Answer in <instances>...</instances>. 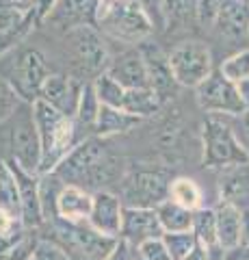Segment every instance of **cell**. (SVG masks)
Segmentation results:
<instances>
[{"instance_id":"obj_32","label":"cell","mask_w":249,"mask_h":260,"mask_svg":"<svg viewBox=\"0 0 249 260\" xmlns=\"http://www.w3.org/2000/svg\"><path fill=\"white\" fill-rule=\"evenodd\" d=\"M169 198L191 210H197L202 206V189L191 178H173L169 182Z\"/></svg>"},{"instance_id":"obj_19","label":"cell","mask_w":249,"mask_h":260,"mask_svg":"<svg viewBox=\"0 0 249 260\" xmlns=\"http://www.w3.org/2000/svg\"><path fill=\"white\" fill-rule=\"evenodd\" d=\"M106 72L117 83H122L126 89L150 87L148 68H146V61H143V54L139 48H136V50L122 52L119 56H115V59H111V65Z\"/></svg>"},{"instance_id":"obj_40","label":"cell","mask_w":249,"mask_h":260,"mask_svg":"<svg viewBox=\"0 0 249 260\" xmlns=\"http://www.w3.org/2000/svg\"><path fill=\"white\" fill-rule=\"evenodd\" d=\"M136 249H139V254L146 260H173L163 239H150L146 243H141Z\"/></svg>"},{"instance_id":"obj_13","label":"cell","mask_w":249,"mask_h":260,"mask_svg":"<svg viewBox=\"0 0 249 260\" xmlns=\"http://www.w3.org/2000/svg\"><path fill=\"white\" fill-rule=\"evenodd\" d=\"M139 50L143 54V61H146L148 68V76H150V87L158 93V98L163 100V104L167 100H171L178 91V80H175L171 65H169V54H165L160 50V46L150 44L148 39L143 44H139Z\"/></svg>"},{"instance_id":"obj_48","label":"cell","mask_w":249,"mask_h":260,"mask_svg":"<svg viewBox=\"0 0 249 260\" xmlns=\"http://www.w3.org/2000/svg\"><path fill=\"white\" fill-rule=\"evenodd\" d=\"M236 87H238V93H240V100H243L245 109L249 111V78H245V80H240V83H236Z\"/></svg>"},{"instance_id":"obj_39","label":"cell","mask_w":249,"mask_h":260,"mask_svg":"<svg viewBox=\"0 0 249 260\" xmlns=\"http://www.w3.org/2000/svg\"><path fill=\"white\" fill-rule=\"evenodd\" d=\"M30 260H69V256L54 241L42 237V239H39V243H37V247L33 251V258H30Z\"/></svg>"},{"instance_id":"obj_9","label":"cell","mask_w":249,"mask_h":260,"mask_svg":"<svg viewBox=\"0 0 249 260\" xmlns=\"http://www.w3.org/2000/svg\"><path fill=\"white\" fill-rule=\"evenodd\" d=\"M197 104L206 115L215 113V115H232L238 117L247 111L243 100H240L236 83H232L228 76H223L221 70H215L210 76L199 87H195Z\"/></svg>"},{"instance_id":"obj_7","label":"cell","mask_w":249,"mask_h":260,"mask_svg":"<svg viewBox=\"0 0 249 260\" xmlns=\"http://www.w3.org/2000/svg\"><path fill=\"white\" fill-rule=\"evenodd\" d=\"M50 76L44 54L35 48H24L15 54L13 63L5 72V83L9 85L22 102L33 104L42 98V89L46 78Z\"/></svg>"},{"instance_id":"obj_6","label":"cell","mask_w":249,"mask_h":260,"mask_svg":"<svg viewBox=\"0 0 249 260\" xmlns=\"http://www.w3.org/2000/svg\"><path fill=\"white\" fill-rule=\"evenodd\" d=\"M7 124H9L7 141H9L11 156L5 158H13L26 172L39 174V169H42V139H39L33 104L20 102V107L13 111Z\"/></svg>"},{"instance_id":"obj_35","label":"cell","mask_w":249,"mask_h":260,"mask_svg":"<svg viewBox=\"0 0 249 260\" xmlns=\"http://www.w3.org/2000/svg\"><path fill=\"white\" fill-rule=\"evenodd\" d=\"M167 22H195L197 0H167Z\"/></svg>"},{"instance_id":"obj_26","label":"cell","mask_w":249,"mask_h":260,"mask_svg":"<svg viewBox=\"0 0 249 260\" xmlns=\"http://www.w3.org/2000/svg\"><path fill=\"white\" fill-rule=\"evenodd\" d=\"M163 107V100L158 98V93L152 87H141V89H126L124 98V107L128 113L139 115L141 119H146L150 115L158 113V109Z\"/></svg>"},{"instance_id":"obj_30","label":"cell","mask_w":249,"mask_h":260,"mask_svg":"<svg viewBox=\"0 0 249 260\" xmlns=\"http://www.w3.org/2000/svg\"><path fill=\"white\" fill-rule=\"evenodd\" d=\"M193 232H195L197 241L204 247H212L219 243V234H217V213L215 208L199 206L193 213Z\"/></svg>"},{"instance_id":"obj_4","label":"cell","mask_w":249,"mask_h":260,"mask_svg":"<svg viewBox=\"0 0 249 260\" xmlns=\"http://www.w3.org/2000/svg\"><path fill=\"white\" fill-rule=\"evenodd\" d=\"M204 165L212 169H226L232 165L249 162V152L240 141L236 121L232 115L208 113L202 126Z\"/></svg>"},{"instance_id":"obj_12","label":"cell","mask_w":249,"mask_h":260,"mask_svg":"<svg viewBox=\"0 0 249 260\" xmlns=\"http://www.w3.org/2000/svg\"><path fill=\"white\" fill-rule=\"evenodd\" d=\"M5 160L9 162L15 180H18L24 228H26V230H42L46 219H44V210H42V200H39V174L26 172V169L20 167L13 158H5Z\"/></svg>"},{"instance_id":"obj_46","label":"cell","mask_w":249,"mask_h":260,"mask_svg":"<svg viewBox=\"0 0 249 260\" xmlns=\"http://www.w3.org/2000/svg\"><path fill=\"white\" fill-rule=\"evenodd\" d=\"M184 260H208V251H206V247L202 245V243H197V245L193 247V251Z\"/></svg>"},{"instance_id":"obj_8","label":"cell","mask_w":249,"mask_h":260,"mask_svg":"<svg viewBox=\"0 0 249 260\" xmlns=\"http://www.w3.org/2000/svg\"><path fill=\"white\" fill-rule=\"evenodd\" d=\"M169 65L180 87H199L215 72L212 52L202 42H182L169 52Z\"/></svg>"},{"instance_id":"obj_16","label":"cell","mask_w":249,"mask_h":260,"mask_svg":"<svg viewBox=\"0 0 249 260\" xmlns=\"http://www.w3.org/2000/svg\"><path fill=\"white\" fill-rule=\"evenodd\" d=\"M87 80H80L74 76H63V74H50L46 78L44 89H42V100L52 104L54 109H59L65 115H76L78 98L83 91Z\"/></svg>"},{"instance_id":"obj_14","label":"cell","mask_w":249,"mask_h":260,"mask_svg":"<svg viewBox=\"0 0 249 260\" xmlns=\"http://www.w3.org/2000/svg\"><path fill=\"white\" fill-rule=\"evenodd\" d=\"M163 225L156 208H143V206H126L124 208V223H122V237L132 247H139L141 243L150 239H163Z\"/></svg>"},{"instance_id":"obj_36","label":"cell","mask_w":249,"mask_h":260,"mask_svg":"<svg viewBox=\"0 0 249 260\" xmlns=\"http://www.w3.org/2000/svg\"><path fill=\"white\" fill-rule=\"evenodd\" d=\"M223 0H197V15H195V24L199 26H208V28H215V22H217V15H219Z\"/></svg>"},{"instance_id":"obj_45","label":"cell","mask_w":249,"mask_h":260,"mask_svg":"<svg viewBox=\"0 0 249 260\" xmlns=\"http://www.w3.org/2000/svg\"><path fill=\"white\" fill-rule=\"evenodd\" d=\"M240 245H249V206L243 208V230H240Z\"/></svg>"},{"instance_id":"obj_47","label":"cell","mask_w":249,"mask_h":260,"mask_svg":"<svg viewBox=\"0 0 249 260\" xmlns=\"http://www.w3.org/2000/svg\"><path fill=\"white\" fill-rule=\"evenodd\" d=\"M228 260H249V245H240L228 254Z\"/></svg>"},{"instance_id":"obj_28","label":"cell","mask_w":249,"mask_h":260,"mask_svg":"<svg viewBox=\"0 0 249 260\" xmlns=\"http://www.w3.org/2000/svg\"><path fill=\"white\" fill-rule=\"evenodd\" d=\"M100 109H102V102L98 93L93 89V83H85L83 91H80L78 98V107H76V126H83V128H89L91 133L95 130V121H98L100 115Z\"/></svg>"},{"instance_id":"obj_42","label":"cell","mask_w":249,"mask_h":260,"mask_svg":"<svg viewBox=\"0 0 249 260\" xmlns=\"http://www.w3.org/2000/svg\"><path fill=\"white\" fill-rule=\"evenodd\" d=\"M106 260H132V245H130L128 241L119 239L117 245H115V249L106 256Z\"/></svg>"},{"instance_id":"obj_11","label":"cell","mask_w":249,"mask_h":260,"mask_svg":"<svg viewBox=\"0 0 249 260\" xmlns=\"http://www.w3.org/2000/svg\"><path fill=\"white\" fill-rule=\"evenodd\" d=\"M67 35H69L72 48H74V54L78 59V65L87 74H91L95 78L98 74L109 70L111 56H109L106 46H104V39L100 35L98 26H91V24L76 26L67 30Z\"/></svg>"},{"instance_id":"obj_37","label":"cell","mask_w":249,"mask_h":260,"mask_svg":"<svg viewBox=\"0 0 249 260\" xmlns=\"http://www.w3.org/2000/svg\"><path fill=\"white\" fill-rule=\"evenodd\" d=\"M20 102L22 100L18 98V93L3 80V83H0V126L13 115V111L20 107Z\"/></svg>"},{"instance_id":"obj_3","label":"cell","mask_w":249,"mask_h":260,"mask_svg":"<svg viewBox=\"0 0 249 260\" xmlns=\"http://www.w3.org/2000/svg\"><path fill=\"white\" fill-rule=\"evenodd\" d=\"M42 230L44 239L57 243L69 260H106L119 241L98 232L89 221H67L61 217L44 223Z\"/></svg>"},{"instance_id":"obj_38","label":"cell","mask_w":249,"mask_h":260,"mask_svg":"<svg viewBox=\"0 0 249 260\" xmlns=\"http://www.w3.org/2000/svg\"><path fill=\"white\" fill-rule=\"evenodd\" d=\"M26 228H24L22 219L18 215H13L11 210H7L0 206V239H13L22 234Z\"/></svg>"},{"instance_id":"obj_34","label":"cell","mask_w":249,"mask_h":260,"mask_svg":"<svg viewBox=\"0 0 249 260\" xmlns=\"http://www.w3.org/2000/svg\"><path fill=\"white\" fill-rule=\"evenodd\" d=\"M219 70L223 72V76H228L232 80V83H240V80L249 78V48L228 56V59L219 65Z\"/></svg>"},{"instance_id":"obj_20","label":"cell","mask_w":249,"mask_h":260,"mask_svg":"<svg viewBox=\"0 0 249 260\" xmlns=\"http://www.w3.org/2000/svg\"><path fill=\"white\" fill-rule=\"evenodd\" d=\"M217 213V234L219 243L228 251L240 247V230H243V208L232 204V202L219 200V206L215 208Z\"/></svg>"},{"instance_id":"obj_29","label":"cell","mask_w":249,"mask_h":260,"mask_svg":"<svg viewBox=\"0 0 249 260\" xmlns=\"http://www.w3.org/2000/svg\"><path fill=\"white\" fill-rule=\"evenodd\" d=\"M0 206L11 210L13 215L22 219V206H20V191H18V180L11 172L9 162L0 156Z\"/></svg>"},{"instance_id":"obj_15","label":"cell","mask_w":249,"mask_h":260,"mask_svg":"<svg viewBox=\"0 0 249 260\" xmlns=\"http://www.w3.org/2000/svg\"><path fill=\"white\" fill-rule=\"evenodd\" d=\"M124 202L111 191H95L93 193V208L89 215V221L95 230L106 234V237L119 239L122 237V223H124Z\"/></svg>"},{"instance_id":"obj_44","label":"cell","mask_w":249,"mask_h":260,"mask_svg":"<svg viewBox=\"0 0 249 260\" xmlns=\"http://www.w3.org/2000/svg\"><path fill=\"white\" fill-rule=\"evenodd\" d=\"M20 42V37L18 35H9V32H0V59L15 48V44Z\"/></svg>"},{"instance_id":"obj_17","label":"cell","mask_w":249,"mask_h":260,"mask_svg":"<svg viewBox=\"0 0 249 260\" xmlns=\"http://www.w3.org/2000/svg\"><path fill=\"white\" fill-rule=\"evenodd\" d=\"M100 0H54L52 11L48 13V22L54 26L72 30L76 26H95Z\"/></svg>"},{"instance_id":"obj_22","label":"cell","mask_w":249,"mask_h":260,"mask_svg":"<svg viewBox=\"0 0 249 260\" xmlns=\"http://www.w3.org/2000/svg\"><path fill=\"white\" fill-rule=\"evenodd\" d=\"M93 208V193L78 184H65L59 195V217L67 221H87Z\"/></svg>"},{"instance_id":"obj_41","label":"cell","mask_w":249,"mask_h":260,"mask_svg":"<svg viewBox=\"0 0 249 260\" xmlns=\"http://www.w3.org/2000/svg\"><path fill=\"white\" fill-rule=\"evenodd\" d=\"M136 5L143 7V11L150 15V20L154 22V26L163 28L167 24V0H134Z\"/></svg>"},{"instance_id":"obj_33","label":"cell","mask_w":249,"mask_h":260,"mask_svg":"<svg viewBox=\"0 0 249 260\" xmlns=\"http://www.w3.org/2000/svg\"><path fill=\"white\" fill-rule=\"evenodd\" d=\"M163 241H165V245H167V249H169V254H171L173 260H184L193 251V247L199 243L193 230L165 232L163 234Z\"/></svg>"},{"instance_id":"obj_1","label":"cell","mask_w":249,"mask_h":260,"mask_svg":"<svg viewBox=\"0 0 249 260\" xmlns=\"http://www.w3.org/2000/svg\"><path fill=\"white\" fill-rule=\"evenodd\" d=\"M65 184H78L87 191H102L104 184L117 178V160L106 152L102 137H89L74 145L54 169Z\"/></svg>"},{"instance_id":"obj_21","label":"cell","mask_w":249,"mask_h":260,"mask_svg":"<svg viewBox=\"0 0 249 260\" xmlns=\"http://www.w3.org/2000/svg\"><path fill=\"white\" fill-rule=\"evenodd\" d=\"M219 195L223 202H232L240 208H247L245 204L249 202V162L221 169Z\"/></svg>"},{"instance_id":"obj_5","label":"cell","mask_w":249,"mask_h":260,"mask_svg":"<svg viewBox=\"0 0 249 260\" xmlns=\"http://www.w3.org/2000/svg\"><path fill=\"white\" fill-rule=\"evenodd\" d=\"M95 26L126 44H143L154 30V22L134 0H100Z\"/></svg>"},{"instance_id":"obj_31","label":"cell","mask_w":249,"mask_h":260,"mask_svg":"<svg viewBox=\"0 0 249 260\" xmlns=\"http://www.w3.org/2000/svg\"><path fill=\"white\" fill-rule=\"evenodd\" d=\"M91 83H93V89H95V93H98L102 104H106V107H117V109L124 107L126 87L122 83H117V80L111 76L109 72H102V74H98L91 80Z\"/></svg>"},{"instance_id":"obj_43","label":"cell","mask_w":249,"mask_h":260,"mask_svg":"<svg viewBox=\"0 0 249 260\" xmlns=\"http://www.w3.org/2000/svg\"><path fill=\"white\" fill-rule=\"evenodd\" d=\"M234 121H236V130H238L240 141L245 143V148H247V152H249V111H245L243 115L234 117Z\"/></svg>"},{"instance_id":"obj_24","label":"cell","mask_w":249,"mask_h":260,"mask_svg":"<svg viewBox=\"0 0 249 260\" xmlns=\"http://www.w3.org/2000/svg\"><path fill=\"white\" fill-rule=\"evenodd\" d=\"M65 189V182L57 172H44L39 174V200H42V210H44V219L54 221L59 219V195Z\"/></svg>"},{"instance_id":"obj_18","label":"cell","mask_w":249,"mask_h":260,"mask_svg":"<svg viewBox=\"0 0 249 260\" xmlns=\"http://www.w3.org/2000/svg\"><path fill=\"white\" fill-rule=\"evenodd\" d=\"M215 30L230 42L249 37V0H223Z\"/></svg>"},{"instance_id":"obj_10","label":"cell","mask_w":249,"mask_h":260,"mask_svg":"<svg viewBox=\"0 0 249 260\" xmlns=\"http://www.w3.org/2000/svg\"><path fill=\"white\" fill-rule=\"evenodd\" d=\"M169 178L163 172H150L139 169L124 178L122 202L124 206H143L156 208L160 202L169 198Z\"/></svg>"},{"instance_id":"obj_25","label":"cell","mask_w":249,"mask_h":260,"mask_svg":"<svg viewBox=\"0 0 249 260\" xmlns=\"http://www.w3.org/2000/svg\"><path fill=\"white\" fill-rule=\"evenodd\" d=\"M156 213L160 219V225H163L165 232H184V230H193V213L187 206L173 202L171 198H167L165 202H160L156 206Z\"/></svg>"},{"instance_id":"obj_2","label":"cell","mask_w":249,"mask_h":260,"mask_svg":"<svg viewBox=\"0 0 249 260\" xmlns=\"http://www.w3.org/2000/svg\"><path fill=\"white\" fill-rule=\"evenodd\" d=\"M33 113L39 130V139H42V169H39V174L54 172L59 167V162L78 143L76 119L54 109L52 104H48L42 98L33 102Z\"/></svg>"},{"instance_id":"obj_27","label":"cell","mask_w":249,"mask_h":260,"mask_svg":"<svg viewBox=\"0 0 249 260\" xmlns=\"http://www.w3.org/2000/svg\"><path fill=\"white\" fill-rule=\"evenodd\" d=\"M39 230H24L13 239H0V260H30L37 243Z\"/></svg>"},{"instance_id":"obj_23","label":"cell","mask_w":249,"mask_h":260,"mask_svg":"<svg viewBox=\"0 0 249 260\" xmlns=\"http://www.w3.org/2000/svg\"><path fill=\"white\" fill-rule=\"evenodd\" d=\"M141 121L143 119L139 115H132V113H128L126 109L102 104L93 135L102 137V139H109V137H115V135H126V133H130L134 126H139Z\"/></svg>"}]
</instances>
